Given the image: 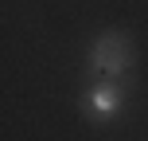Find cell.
<instances>
[{
  "label": "cell",
  "instance_id": "obj_2",
  "mask_svg": "<svg viewBox=\"0 0 148 141\" xmlns=\"http://www.w3.org/2000/svg\"><path fill=\"white\" fill-rule=\"evenodd\" d=\"M121 110H125V86L117 78H101L82 94V114L90 122H113L121 118Z\"/></svg>",
  "mask_w": 148,
  "mask_h": 141
},
{
  "label": "cell",
  "instance_id": "obj_1",
  "mask_svg": "<svg viewBox=\"0 0 148 141\" xmlns=\"http://www.w3.org/2000/svg\"><path fill=\"white\" fill-rule=\"evenodd\" d=\"M133 39L125 35V31H105V35L94 39V47H90V67L101 71L105 78H117V74H129L133 71Z\"/></svg>",
  "mask_w": 148,
  "mask_h": 141
}]
</instances>
